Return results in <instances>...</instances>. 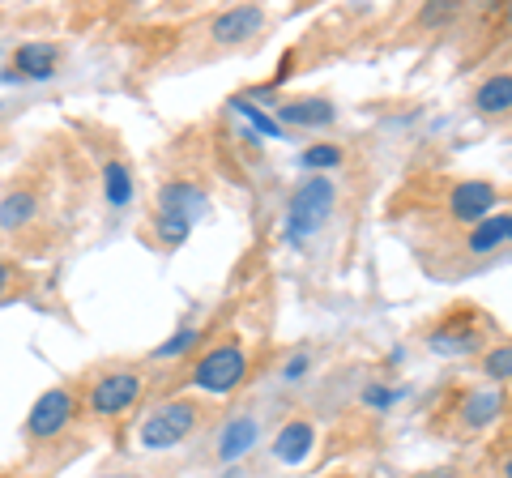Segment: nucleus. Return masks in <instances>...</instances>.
<instances>
[{
	"mask_svg": "<svg viewBox=\"0 0 512 478\" xmlns=\"http://www.w3.org/2000/svg\"><path fill=\"white\" fill-rule=\"evenodd\" d=\"M338 163H342L338 146H308L303 150V167H312L316 175H325V167H338Z\"/></svg>",
	"mask_w": 512,
	"mask_h": 478,
	"instance_id": "obj_21",
	"label": "nucleus"
},
{
	"mask_svg": "<svg viewBox=\"0 0 512 478\" xmlns=\"http://www.w3.org/2000/svg\"><path fill=\"white\" fill-rule=\"evenodd\" d=\"M269 449H274V457L282 466H303L316 449V423L312 419H286Z\"/></svg>",
	"mask_w": 512,
	"mask_h": 478,
	"instance_id": "obj_16",
	"label": "nucleus"
},
{
	"mask_svg": "<svg viewBox=\"0 0 512 478\" xmlns=\"http://www.w3.org/2000/svg\"><path fill=\"white\" fill-rule=\"evenodd\" d=\"M188 389H197L205 397H231L248 380V346L239 333H214L197 346V355L184 368Z\"/></svg>",
	"mask_w": 512,
	"mask_h": 478,
	"instance_id": "obj_6",
	"label": "nucleus"
},
{
	"mask_svg": "<svg viewBox=\"0 0 512 478\" xmlns=\"http://www.w3.org/2000/svg\"><path fill=\"white\" fill-rule=\"evenodd\" d=\"M77 133H82V150L94 158V171L103 180V197L111 210H128L133 205V193H137V171H133V158L124 150V137L107 124H86L77 120Z\"/></svg>",
	"mask_w": 512,
	"mask_h": 478,
	"instance_id": "obj_7",
	"label": "nucleus"
},
{
	"mask_svg": "<svg viewBox=\"0 0 512 478\" xmlns=\"http://www.w3.org/2000/svg\"><path fill=\"white\" fill-rule=\"evenodd\" d=\"M329 478H355V474H329Z\"/></svg>",
	"mask_w": 512,
	"mask_h": 478,
	"instance_id": "obj_25",
	"label": "nucleus"
},
{
	"mask_svg": "<svg viewBox=\"0 0 512 478\" xmlns=\"http://www.w3.org/2000/svg\"><path fill=\"white\" fill-rule=\"evenodd\" d=\"M265 30H269V13L261 5H231V9H222V13H210L205 26H201L205 56L248 52V47L261 43Z\"/></svg>",
	"mask_w": 512,
	"mask_h": 478,
	"instance_id": "obj_9",
	"label": "nucleus"
},
{
	"mask_svg": "<svg viewBox=\"0 0 512 478\" xmlns=\"http://www.w3.org/2000/svg\"><path fill=\"white\" fill-rule=\"evenodd\" d=\"M470 111L487 124H508L512 120V69L483 73V82L470 90Z\"/></svg>",
	"mask_w": 512,
	"mask_h": 478,
	"instance_id": "obj_12",
	"label": "nucleus"
},
{
	"mask_svg": "<svg viewBox=\"0 0 512 478\" xmlns=\"http://www.w3.org/2000/svg\"><path fill=\"white\" fill-rule=\"evenodd\" d=\"M504 410H508L504 389H495V385H453L444 393V402L436 406V414H431L427 432L440 436V440H474V436L491 432Z\"/></svg>",
	"mask_w": 512,
	"mask_h": 478,
	"instance_id": "obj_5",
	"label": "nucleus"
},
{
	"mask_svg": "<svg viewBox=\"0 0 512 478\" xmlns=\"http://www.w3.org/2000/svg\"><path fill=\"white\" fill-rule=\"evenodd\" d=\"M86 171H73L60 150L43 146L30 163L13 175L0 193V231L13 239L22 257H52V248L64 244L73 222V188Z\"/></svg>",
	"mask_w": 512,
	"mask_h": 478,
	"instance_id": "obj_1",
	"label": "nucleus"
},
{
	"mask_svg": "<svg viewBox=\"0 0 512 478\" xmlns=\"http://www.w3.org/2000/svg\"><path fill=\"white\" fill-rule=\"evenodd\" d=\"M495 478H512V449H504L500 461H495Z\"/></svg>",
	"mask_w": 512,
	"mask_h": 478,
	"instance_id": "obj_22",
	"label": "nucleus"
},
{
	"mask_svg": "<svg viewBox=\"0 0 512 478\" xmlns=\"http://www.w3.org/2000/svg\"><path fill=\"white\" fill-rule=\"evenodd\" d=\"M256 436H261V427H256L252 414H231L227 423L218 427V440H214V461H222V466H231V461H239L248 449H256Z\"/></svg>",
	"mask_w": 512,
	"mask_h": 478,
	"instance_id": "obj_15",
	"label": "nucleus"
},
{
	"mask_svg": "<svg viewBox=\"0 0 512 478\" xmlns=\"http://www.w3.org/2000/svg\"><path fill=\"white\" fill-rule=\"evenodd\" d=\"M474 368H478V376H483V380H491L495 389L512 385V342H491L483 355L474 359Z\"/></svg>",
	"mask_w": 512,
	"mask_h": 478,
	"instance_id": "obj_18",
	"label": "nucleus"
},
{
	"mask_svg": "<svg viewBox=\"0 0 512 478\" xmlns=\"http://www.w3.org/2000/svg\"><path fill=\"white\" fill-rule=\"evenodd\" d=\"M30 278L26 265L18 257H9V252H0V304H9V299H26L30 295Z\"/></svg>",
	"mask_w": 512,
	"mask_h": 478,
	"instance_id": "obj_19",
	"label": "nucleus"
},
{
	"mask_svg": "<svg viewBox=\"0 0 512 478\" xmlns=\"http://www.w3.org/2000/svg\"><path fill=\"white\" fill-rule=\"evenodd\" d=\"M423 478H466V474H461L457 466H440V470H427Z\"/></svg>",
	"mask_w": 512,
	"mask_h": 478,
	"instance_id": "obj_23",
	"label": "nucleus"
},
{
	"mask_svg": "<svg viewBox=\"0 0 512 478\" xmlns=\"http://www.w3.org/2000/svg\"><path fill=\"white\" fill-rule=\"evenodd\" d=\"M210 419H214V406L201 393H163L137 419V449H146V453L180 449Z\"/></svg>",
	"mask_w": 512,
	"mask_h": 478,
	"instance_id": "obj_4",
	"label": "nucleus"
},
{
	"mask_svg": "<svg viewBox=\"0 0 512 478\" xmlns=\"http://www.w3.org/2000/svg\"><path fill=\"white\" fill-rule=\"evenodd\" d=\"M278 120L291 129H329L338 120V107L325 94H295V99L278 103Z\"/></svg>",
	"mask_w": 512,
	"mask_h": 478,
	"instance_id": "obj_13",
	"label": "nucleus"
},
{
	"mask_svg": "<svg viewBox=\"0 0 512 478\" xmlns=\"http://www.w3.org/2000/svg\"><path fill=\"white\" fill-rule=\"evenodd\" d=\"M495 342V325L483 308L474 304H453L444 308V316L427 329V346L436 355H483V350Z\"/></svg>",
	"mask_w": 512,
	"mask_h": 478,
	"instance_id": "obj_8",
	"label": "nucleus"
},
{
	"mask_svg": "<svg viewBox=\"0 0 512 478\" xmlns=\"http://www.w3.org/2000/svg\"><path fill=\"white\" fill-rule=\"evenodd\" d=\"M205 342V329H197V325H184L180 333H171V338L154 350V355L146 359V363H167V359H180V355H197V346Z\"/></svg>",
	"mask_w": 512,
	"mask_h": 478,
	"instance_id": "obj_20",
	"label": "nucleus"
},
{
	"mask_svg": "<svg viewBox=\"0 0 512 478\" xmlns=\"http://www.w3.org/2000/svg\"><path fill=\"white\" fill-rule=\"evenodd\" d=\"M508 65H512V43H508Z\"/></svg>",
	"mask_w": 512,
	"mask_h": 478,
	"instance_id": "obj_26",
	"label": "nucleus"
},
{
	"mask_svg": "<svg viewBox=\"0 0 512 478\" xmlns=\"http://www.w3.org/2000/svg\"><path fill=\"white\" fill-rule=\"evenodd\" d=\"M146 389H150V372L137 359H103L77 380V397H82V410L94 427H111L128 419L146 402Z\"/></svg>",
	"mask_w": 512,
	"mask_h": 478,
	"instance_id": "obj_3",
	"label": "nucleus"
},
{
	"mask_svg": "<svg viewBox=\"0 0 512 478\" xmlns=\"http://www.w3.org/2000/svg\"><path fill=\"white\" fill-rule=\"evenodd\" d=\"M495 201H500V188L491 180H453L444 188L440 210L453 227H474V222L495 214Z\"/></svg>",
	"mask_w": 512,
	"mask_h": 478,
	"instance_id": "obj_11",
	"label": "nucleus"
},
{
	"mask_svg": "<svg viewBox=\"0 0 512 478\" xmlns=\"http://www.w3.org/2000/svg\"><path fill=\"white\" fill-rule=\"evenodd\" d=\"M86 410L77 385H56L35 397V406L22 419V444L30 470H60L64 461L77 457V444L86 436Z\"/></svg>",
	"mask_w": 512,
	"mask_h": 478,
	"instance_id": "obj_2",
	"label": "nucleus"
},
{
	"mask_svg": "<svg viewBox=\"0 0 512 478\" xmlns=\"http://www.w3.org/2000/svg\"><path fill=\"white\" fill-rule=\"evenodd\" d=\"M333 205H338V184H333V175H308L291 201H286V235L303 244V239H312L325 222L333 218Z\"/></svg>",
	"mask_w": 512,
	"mask_h": 478,
	"instance_id": "obj_10",
	"label": "nucleus"
},
{
	"mask_svg": "<svg viewBox=\"0 0 512 478\" xmlns=\"http://www.w3.org/2000/svg\"><path fill=\"white\" fill-rule=\"evenodd\" d=\"M504 244H508V222H504V214H491V218L474 222V227L466 231V239H461V261L495 257Z\"/></svg>",
	"mask_w": 512,
	"mask_h": 478,
	"instance_id": "obj_17",
	"label": "nucleus"
},
{
	"mask_svg": "<svg viewBox=\"0 0 512 478\" xmlns=\"http://www.w3.org/2000/svg\"><path fill=\"white\" fill-rule=\"evenodd\" d=\"M504 222H508V244H512V210L504 214Z\"/></svg>",
	"mask_w": 512,
	"mask_h": 478,
	"instance_id": "obj_24",
	"label": "nucleus"
},
{
	"mask_svg": "<svg viewBox=\"0 0 512 478\" xmlns=\"http://www.w3.org/2000/svg\"><path fill=\"white\" fill-rule=\"evenodd\" d=\"M56 69H60V43H47V39L22 43L9 60V73L26 77V82H47V77H56Z\"/></svg>",
	"mask_w": 512,
	"mask_h": 478,
	"instance_id": "obj_14",
	"label": "nucleus"
}]
</instances>
